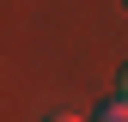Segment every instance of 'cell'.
Here are the masks:
<instances>
[{
	"mask_svg": "<svg viewBox=\"0 0 128 122\" xmlns=\"http://www.w3.org/2000/svg\"><path fill=\"white\" fill-rule=\"evenodd\" d=\"M98 122H128V98H116V104H104V110H98Z\"/></svg>",
	"mask_w": 128,
	"mask_h": 122,
	"instance_id": "cell-1",
	"label": "cell"
},
{
	"mask_svg": "<svg viewBox=\"0 0 128 122\" xmlns=\"http://www.w3.org/2000/svg\"><path fill=\"white\" fill-rule=\"evenodd\" d=\"M116 86H122V98H128V67H122V80H116Z\"/></svg>",
	"mask_w": 128,
	"mask_h": 122,
	"instance_id": "cell-2",
	"label": "cell"
},
{
	"mask_svg": "<svg viewBox=\"0 0 128 122\" xmlns=\"http://www.w3.org/2000/svg\"><path fill=\"white\" fill-rule=\"evenodd\" d=\"M49 122H79V116H49Z\"/></svg>",
	"mask_w": 128,
	"mask_h": 122,
	"instance_id": "cell-3",
	"label": "cell"
}]
</instances>
